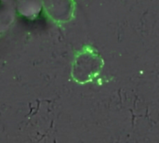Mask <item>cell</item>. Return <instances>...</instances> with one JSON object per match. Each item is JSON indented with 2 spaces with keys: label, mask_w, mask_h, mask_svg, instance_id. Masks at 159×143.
Masks as SVG:
<instances>
[{
  "label": "cell",
  "mask_w": 159,
  "mask_h": 143,
  "mask_svg": "<svg viewBox=\"0 0 159 143\" xmlns=\"http://www.w3.org/2000/svg\"><path fill=\"white\" fill-rule=\"evenodd\" d=\"M15 4L17 12L27 19L36 18L43 7L42 0H15Z\"/></svg>",
  "instance_id": "3"
},
{
  "label": "cell",
  "mask_w": 159,
  "mask_h": 143,
  "mask_svg": "<svg viewBox=\"0 0 159 143\" xmlns=\"http://www.w3.org/2000/svg\"><path fill=\"white\" fill-rule=\"evenodd\" d=\"M16 12L15 0H0V34L12 24Z\"/></svg>",
  "instance_id": "2"
},
{
  "label": "cell",
  "mask_w": 159,
  "mask_h": 143,
  "mask_svg": "<svg viewBox=\"0 0 159 143\" xmlns=\"http://www.w3.org/2000/svg\"><path fill=\"white\" fill-rule=\"evenodd\" d=\"M42 2L50 16L57 20H64L70 15V0H42Z\"/></svg>",
  "instance_id": "1"
}]
</instances>
